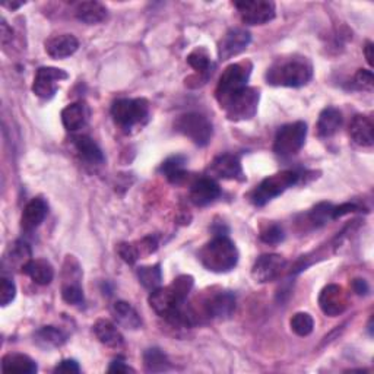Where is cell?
I'll use <instances>...</instances> for the list:
<instances>
[{
  "label": "cell",
  "mask_w": 374,
  "mask_h": 374,
  "mask_svg": "<svg viewBox=\"0 0 374 374\" xmlns=\"http://www.w3.org/2000/svg\"><path fill=\"white\" fill-rule=\"evenodd\" d=\"M192 288L193 278L190 275H182L171 285L151 291L149 306L158 316L167 319L170 323L185 326L183 310Z\"/></svg>",
  "instance_id": "1"
},
{
  "label": "cell",
  "mask_w": 374,
  "mask_h": 374,
  "mask_svg": "<svg viewBox=\"0 0 374 374\" xmlns=\"http://www.w3.org/2000/svg\"><path fill=\"white\" fill-rule=\"evenodd\" d=\"M313 77V66L303 56L278 58L266 72V81L273 87L300 88L307 85Z\"/></svg>",
  "instance_id": "2"
},
{
  "label": "cell",
  "mask_w": 374,
  "mask_h": 374,
  "mask_svg": "<svg viewBox=\"0 0 374 374\" xmlns=\"http://www.w3.org/2000/svg\"><path fill=\"white\" fill-rule=\"evenodd\" d=\"M201 263L211 272L225 273L239 262V250L224 234L216 235L199 251Z\"/></svg>",
  "instance_id": "3"
},
{
  "label": "cell",
  "mask_w": 374,
  "mask_h": 374,
  "mask_svg": "<svg viewBox=\"0 0 374 374\" xmlns=\"http://www.w3.org/2000/svg\"><path fill=\"white\" fill-rule=\"evenodd\" d=\"M253 65L250 61H243L239 63H232L227 66L216 85V100H218L221 108L231 100V98L243 91L247 87Z\"/></svg>",
  "instance_id": "4"
},
{
  "label": "cell",
  "mask_w": 374,
  "mask_h": 374,
  "mask_svg": "<svg viewBox=\"0 0 374 374\" xmlns=\"http://www.w3.org/2000/svg\"><path fill=\"white\" fill-rule=\"evenodd\" d=\"M149 103L145 98H122L111 107V116L116 125L129 132L147 122Z\"/></svg>",
  "instance_id": "5"
},
{
  "label": "cell",
  "mask_w": 374,
  "mask_h": 374,
  "mask_svg": "<svg viewBox=\"0 0 374 374\" xmlns=\"http://www.w3.org/2000/svg\"><path fill=\"white\" fill-rule=\"evenodd\" d=\"M299 177H300L299 173H295L292 170H285L277 174H272L266 177L265 180H262V183L253 190L250 199L256 206H263L273 198H278V196L282 194L287 189L292 187L299 182Z\"/></svg>",
  "instance_id": "6"
},
{
  "label": "cell",
  "mask_w": 374,
  "mask_h": 374,
  "mask_svg": "<svg viewBox=\"0 0 374 374\" xmlns=\"http://www.w3.org/2000/svg\"><path fill=\"white\" fill-rule=\"evenodd\" d=\"M174 127L198 147H206L213 133L212 123L201 113H186L179 116L174 122Z\"/></svg>",
  "instance_id": "7"
},
{
  "label": "cell",
  "mask_w": 374,
  "mask_h": 374,
  "mask_svg": "<svg viewBox=\"0 0 374 374\" xmlns=\"http://www.w3.org/2000/svg\"><path fill=\"white\" fill-rule=\"evenodd\" d=\"M307 125L304 122H294L282 126L275 136L273 151L282 158L297 154L306 144Z\"/></svg>",
  "instance_id": "8"
},
{
  "label": "cell",
  "mask_w": 374,
  "mask_h": 374,
  "mask_svg": "<svg viewBox=\"0 0 374 374\" xmlns=\"http://www.w3.org/2000/svg\"><path fill=\"white\" fill-rule=\"evenodd\" d=\"M261 100L259 89L246 87L239 94H235L231 100L223 107L230 120L243 122L250 120L258 113V106Z\"/></svg>",
  "instance_id": "9"
},
{
  "label": "cell",
  "mask_w": 374,
  "mask_h": 374,
  "mask_svg": "<svg viewBox=\"0 0 374 374\" xmlns=\"http://www.w3.org/2000/svg\"><path fill=\"white\" fill-rule=\"evenodd\" d=\"M235 9L239 11L242 21L247 25H263L275 18L277 6L273 2L266 0H246V2H235Z\"/></svg>",
  "instance_id": "10"
},
{
  "label": "cell",
  "mask_w": 374,
  "mask_h": 374,
  "mask_svg": "<svg viewBox=\"0 0 374 374\" xmlns=\"http://www.w3.org/2000/svg\"><path fill=\"white\" fill-rule=\"evenodd\" d=\"M235 310V297L230 291H218L209 294L202 301L201 318L208 319H228Z\"/></svg>",
  "instance_id": "11"
},
{
  "label": "cell",
  "mask_w": 374,
  "mask_h": 374,
  "mask_svg": "<svg viewBox=\"0 0 374 374\" xmlns=\"http://www.w3.org/2000/svg\"><path fill=\"white\" fill-rule=\"evenodd\" d=\"M287 269V261L280 254H263L254 262L251 277L258 284H268L278 280Z\"/></svg>",
  "instance_id": "12"
},
{
  "label": "cell",
  "mask_w": 374,
  "mask_h": 374,
  "mask_svg": "<svg viewBox=\"0 0 374 374\" xmlns=\"http://www.w3.org/2000/svg\"><path fill=\"white\" fill-rule=\"evenodd\" d=\"M69 75L63 69L57 68H40L35 73L34 84H32V92L43 98V100H50L54 96L58 88V82L68 80Z\"/></svg>",
  "instance_id": "13"
},
{
  "label": "cell",
  "mask_w": 374,
  "mask_h": 374,
  "mask_svg": "<svg viewBox=\"0 0 374 374\" xmlns=\"http://www.w3.org/2000/svg\"><path fill=\"white\" fill-rule=\"evenodd\" d=\"M251 42V35L244 28H231L218 44L220 61L225 62L243 53Z\"/></svg>",
  "instance_id": "14"
},
{
  "label": "cell",
  "mask_w": 374,
  "mask_h": 374,
  "mask_svg": "<svg viewBox=\"0 0 374 374\" xmlns=\"http://www.w3.org/2000/svg\"><path fill=\"white\" fill-rule=\"evenodd\" d=\"M209 173L211 175L216 177V179L223 180H246L239 156L231 154L216 156L209 166Z\"/></svg>",
  "instance_id": "15"
},
{
  "label": "cell",
  "mask_w": 374,
  "mask_h": 374,
  "mask_svg": "<svg viewBox=\"0 0 374 374\" xmlns=\"http://www.w3.org/2000/svg\"><path fill=\"white\" fill-rule=\"evenodd\" d=\"M319 306L328 316H339L348 307V300L344 289L339 285H328L319 295Z\"/></svg>",
  "instance_id": "16"
},
{
  "label": "cell",
  "mask_w": 374,
  "mask_h": 374,
  "mask_svg": "<svg viewBox=\"0 0 374 374\" xmlns=\"http://www.w3.org/2000/svg\"><path fill=\"white\" fill-rule=\"evenodd\" d=\"M221 189L211 177H202L190 187V201L196 206H206L220 198Z\"/></svg>",
  "instance_id": "17"
},
{
  "label": "cell",
  "mask_w": 374,
  "mask_h": 374,
  "mask_svg": "<svg viewBox=\"0 0 374 374\" xmlns=\"http://www.w3.org/2000/svg\"><path fill=\"white\" fill-rule=\"evenodd\" d=\"M49 213V205L42 198L31 199L27 206L24 208L23 216H21V227L24 231H34L42 225V223L46 220Z\"/></svg>",
  "instance_id": "18"
},
{
  "label": "cell",
  "mask_w": 374,
  "mask_h": 374,
  "mask_svg": "<svg viewBox=\"0 0 374 374\" xmlns=\"http://www.w3.org/2000/svg\"><path fill=\"white\" fill-rule=\"evenodd\" d=\"M374 125L368 116H356L349 123V136L351 139L360 147L370 148L374 145V136H373Z\"/></svg>",
  "instance_id": "19"
},
{
  "label": "cell",
  "mask_w": 374,
  "mask_h": 374,
  "mask_svg": "<svg viewBox=\"0 0 374 374\" xmlns=\"http://www.w3.org/2000/svg\"><path fill=\"white\" fill-rule=\"evenodd\" d=\"M46 51L53 58H66L80 49V42L72 34L53 35L44 44Z\"/></svg>",
  "instance_id": "20"
},
{
  "label": "cell",
  "mask_w": 374,
  "mask_h": 374,
  "mask_svg": "<svg viewBox=\"0 0 374 374\" xmlns=\"http://www.w3.org/2000/svg\"><path fill=\"white\" fill-rule=\"evenodd\" d=\"M94 335L98 341L108 348L117 349V348L123 347V344H125L123 335L120 333V330L117 329V326L113 322H110L107 319H100V320L95 322Z\"/></svg>",
  "instance_id": "21"
},
{
  "label": "cell",
  "mask_w": 374,
  "mask_h": 374,
  "mask_svg": "<svg viewBox=\"0 0 374 374\" xmlns=\"http://www.w3.org/2000/svg\"><path fill=\"white\" fill-rule=\"evenodd\" d=\"M75 16L80 19L81 23L94 25L100 24L107 18V8L95 0H89V2H81L75 8Z\"/></svg>",
  "instance_id": "22"
},
{
  "label": "cell",
  "mask_w": 374,
  "mask_h": 374,
  "mask_svg": "<svg viewBox=\"0 0 374 374\" xmlns=\"http://www.w3.org/2000/svg\"><path fill=\"white\" fill-rule=\"evenodd\" d=\"M23 272L38 285H49L54 278V269L50 262L44 259H30L24 266Z\"/></svg>",
  "instance_id": "23"
},
{
  "label": "cell",
  "mask_w": 374,
  "mask_h": 374,
  "mask_svg": "<svg viewBox=\"0 0 374 374\" xmlns=\"http://www.w3.org/2000/svg\"><path fill=\"white\" fill-rule=\"evenodd\" d=\"M88 120V108L82 103H73L63 108L62 123L68 132H76L85 126Z\"/></svg>",
  "instance_id": "24"
},
{
  "label": "cell",
  "mask_w": 374,
  "mask_h": 374,
  "mask_svg": "<svg viewBox=\"0 0 374 374\" xmlns=\"http://www.w3.org/2000/svg\"><path fill=\"white\" fill-rule=\"evenodd\" d=\"M342 125V113L335 108V107H326L320 116H319V120H318V135L319 137H330L335 133L339 130Z\"/></svg>",
  "instance_id": "25"
},
{
  "label": "cell",
  "mask_w": 374,
  "mask_h": 374,
  "mask_svg": "<svg viewBox=\"0 0 374 374\" xmlns=\"http://www.w3.org/2000/svg\"><path fill=\"white\" fill-rule=\"evenodd\" d=\"M75 148L77 151V154L81 155V158L85 160L89 164L98 166V164H103L104 163V155L103 151L100 149L89 136L81 135V136H76L73 139Z\"/></svg>",
  "instance_id": "26"
},
{
  "label": "cell",
  "mask_w": 374,
  "mask_h": 374,
  "mask_svg": "<svg viewBox=\"0 0 374 374\" xmlns=\"http://www.w3.org/2000/svg\"><path fill=\"white\" fill-rule=\"evenodd\" d=\"M2 371L15 374H34L37 373V364L25 354H8L2 359Z\"/></svg>",
  "instance_id": "27"
},
{
  "label": "cell",
  "mask_w": 374,
  "mask_h": 374,
  "mask_svg": "<svg viewBox=\"0 0 374 374\" xmlns=\"http://www.w3.org/2000/svg\"><path fill=\"white\" fill-rule=\"evenodd\" d=\"M111 313L116 322L126 329H139L142 325L139 314L126 301H116Z\"/></svg>",
  "instance_id": "28"
},
{
  "label": "cell",
  "mask_w": 374,
  "mask_h": 374,
  "mask_svg": "<svg viewBox=\"0 0 374 374\" xmlns=\"http://www.w3.org/2000/svg\"><path fill=\"white\" fill-rule=\"evenodd\" d=\"M186 158L183 155H174L166 160L160 171L167 177V180L173 185H182L187 179V173L185 170Z\"/></svg>",
  "instance_id": "29"
},
{
  "label": "cell",
  "mask_w": 374,
  "mask_h": 374,
  "mask_svg": "<svg viewBox=\"0 0 374 374\" xmlns=\"http://www.w3.org/2000/svg\"><path fill=\"white\" fill-rule=\"evenodd\" d=\"M37 342L46 348L62 347L66 342V335L54 326H44L35 333Z\"/></svg>",
  "instance_id": "30"
},
{
  "label": "cell",
  "mask_w": 374,
  "mask_h": 374,
  "mask_svg": "<svg viewBox=\"0 0 374 374\" xmlns=\"http://www.w3.org/2000/svg\"><path fill=\"white\" fill-rule=\"evenodd\" d=\"M144 364L147 371L151 373H161L170 368V360L160 348L147 349L144 354Z\"/></svg>",
  "instance_id": "31"
},
{
  "label": "cell",
  "mask_w": 374,
  "mask_h": 374,
  "mask_svg": "<svg viewBox=\"0 0 374 374\" xmlns=\"http://www.w3.org/2000/svg\"><path fill=\"white\" fill-rule=\"evenodd\" d=\"M137 278L139 282L147 288V289H156L160 288L161 281H163V272L161 266L156 263L154 266H142L137 269Z\"/></svg>",
  "instance_id": "32"
},
{
  "label": "cell",
  "mask_w": 374,
  "mask_h": 374,
  "mask_svg": "<svg viewBox=\"0 0 374 374\" xmlns=\"http://www.w3.org/2000/svg\"><path fill=\"white\" fill-rule=\"evenodd\" d=\"M291 330L299 335V337H308V335L313 332L314 328V320L310 316L308 313H295L291 322H289Z\"/></svg>",
  "instance_id": "33"
},
{
  "label": "cell",
  "mask_w": 374,
  "mask_h": 374,
  "mask_svg": "<svg viewBox=\"0 0 374 374\" xmlns=\"http://www.w3.org/2000/svg\"><path fill=\"white\" fill-rule=\"evenodd\" d=\"M187 63L190 68H193L196 72L199 73H209V69L212 66L211 63V57L208 54V51L202 47L193 50L189 56H187Z\"/></svg>",
  "instance_id": "34"
},
{
  "label": "cell",
  "mask_w": 374,
  "mask_h": 374,
  "mask_svg": "<svg viewBox=\"0 0 374 374\" xmlns=\"http://www.w3.org/2000/svg\"><path fill=\"white\" fill-rule=\"evenodd\" d=\"M62 297L68 304L72 306H81L84 304V292L80 282L69 281L62 288Z\"/></svg>",
  "instance_id": "35"
},
{
  "label": "cell",
  "mask_w": 374,
  "mask_h": 374,
  "mask_svg": "<svg viewBox=\"0 0 374 374\" xmlns=\"http://www.w3.org/2000/svg\"><path fill=\"white\" fill-rule=\"evenodd\" d=\"M332 212L333 206L330 204H319L318 206H314L310 213H308V220L314 227H320L325 225L329 220H332Z\"/></svg>",
  "instance_id": "36"
},
{
  "label": "cell",
  "mask_w": 374,
  "mask_h": 374,
  "mask_svg": "<svg viewBox=\"0 0 374 374\" xmlns=\"http://www.w3.org/2000/svg\"><path fill=\"white\" fill-rule=\"evenodd\" d=\"M117 253H119L120 258L129 263V265H133L136 263V261L141 258L142 256V251H141V247H139V243L136 244H132V243H122L119 244V247H117Z\"/></svg>",
  "instance_id": "37"
},
{
  "label": "cell",
  "mask_w": 374,
  "mask_h": 374,
  "mask_svg": "<svg viewBox=\"0 0 374 374\" xmlns=\"http://www.w3.org/2000/svg\"><path fill=\"white\" fill-rule=\"evenodd\" d=\"M284 237H285L284 230L280 225H277V224L268 225L261 232V240L263 243H268V244H278V243H281L284 240Z\"/></svg>",
  "instance_id": "38"
},
{
  "label": "cell",
  "mask_w": 374,
  "mask_h": 374,
  "mask_svg": "<svg viewBox=\"0 0 374 374\" xmlns=\"http://www.w3.org/2000/svg\"><path fill=\"white\" fill-rule=\"evenodd\" d=\"M16 297V287L13 281L9 278H2V285H0V304L6 307L11 304Z\"/></svg>",
  "instance_id": "39"
},
{
  "label": "cell",
  "mask_w": 374,
  "mask_h": 374,
  "mask_svg": "<svg viewBox=\"0 0 374 374\" xmlns=\"http://www.w3.org/2000/svg\"><path fill=\"white\" fill-rule=\"evenodd\" d=\"M354 84L357 85V88L360 89H366V91H371L373 89V72L367 70V69H360L356 73V77H354Z\"/></svg>",
  "instance_id": "40"
},
{
  "label": "cell",
  "mask_w": 374,
  "mask_h": 374,
  "mask_svg": "<svg viewBox=\"0 0 374 374\" xmlns=\"http://www.w3.org/2000/svg\"><path fill=\"white\" fill-rule=\"evenodd\" d=\"M359 211H361V206H359L357 204H351V202H348V204H342V205H339V206H337V208L333 206L332 220H338V218H341V216H344V215H347V213L359 212Z\"/></svg>",
  "instance_id": "41"
},
{
  "label": "cell",
  "mask_w": 374,
  "mask_h": 374,
  "mask_svg": "<svg viewBox=\"0 0 374 374\" xmlns=\"http://www.w3.org/2000/svg\"><path fill=\"white\" fill-rule=\"evenodd\" d=\"M80 371L81 367L75 360H63L54 368V373H80Z\"/></svg>",
  "instance_id": "42"
},
{
  "label": "cell",
  "mask_w": 374,
  "mask_h": 374,
  "mask_svg": "<svg viewBox=\"0 0 374 374\" xmlns=\"http://www.w3.org/2000/svg\"><path fill=\"white\" fill-rule=\"evenodd\" d=\"M110 373H135V370L132 367H129L122 359H117L111 363V366L108 367Z\"/></svg>",
  "instance_id": "43"
},
{
  "label": "cell",
  "mask_w": 374,
  "mask_h": 374,
  "mask_svg": "<svg viewBox=\"0 0 374 374\" xmlns=\"http://www.w3.org/2000/svg\"><path fill=\"white\" fill-rule=\"evenodd\" d=\"M352 289L359 295H366L368 292V284L364 280H354L352 281Z\"/></svg>",
  "instance_id": "44"
},
{
  "label": "cell",
  "mask_w": 374,
  "mask_h": 374,
  "mask_svg": "<svg viewBox=\"0 0 374 374\" xmlns=\"http://www.w3.org/2000/svg\"><path fill=\"white\" fill-rule=\"evenodd\" d=\"M11 38H12V30L9 28L6 21H2V43L6 44L8 40H11Z\"/></svg>",
  "instance_id": "45"
},
{
  "label": "cell",
  "mask_w": 374,
  "mask_h": 374,
  "mask_svg": "<svg viewBox=\"0 0 374 374\" xmlns=\"http://www.w3.org/2000/svg\"><path fill=\"white\" fill-rule=\"evenodd\" d=\"M364 54H366V58H367V63L371 66L373 65V43L371 42L366 43Z\"/></svg>",
  "instance_id": "46"
},
{
  "label": "cell",
  "mask_w": 374,
  "mask_h": 374,
  "mask_svg": "<svg viewBox=\"0 0 374 374\" xmlns=\"http://www.w3.org/2000/svg\"><path fill=\"white\" fill-rule=\"evenodd\" d=\"M24 4L21 2V4H8V2H5L4 4V6H6V8H11V9H18L19 6H23Z\"/></svg>",
  "instance_id": "47"
}]
</instances>
